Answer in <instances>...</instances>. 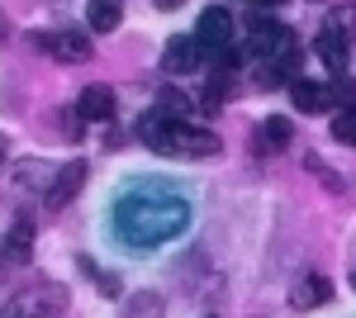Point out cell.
Wrapping results in <instances>:
<instances>
[{
	"mask_svg": "<svg viewBox=\"0 0 356 318\" xmlns=\"http://www.w3.org/2000/svg\"><path fill=\"white\" fill-rule=\"evenodd\" d=\"M76 109L86 114V124H110L114 119V90L110 86H86Z\"/></svg>",
	"mask_w": 356,
	"mask_h": 318,
	"instance_id": "cell-10",
	"label": "cell"
},
{
	"mask_svg": "<svg viewBox=\"0 0 356 318\" xmlns=\"http://www.w3.org/2000/svg\"><path fill=\"white\" fill-rule=\"evenodd\" d=\"M352 285H356V271H352Z\"/></svg>",
	"mask_w": 356,
	"mask_h": 318,
	"instance_id": "cell-22",
	"label": "cell"
},
{
	"mask_svg": "<svg viewBox=\"0 0 356 318\" xmlns=\"http://www.w3.org/2000/svg\"><path fill=\"white\" fill-rule=\"evenodd\" d=\"M114 223H119V238L134 242V247H152L166 242L181 223H186V205L171 200V195H152V190H134L114 205Z\"/></svg>",
	"mask_w": 356,
	"mask_h": 318,
	"instance_id": "cell-1",
	"label": "cell"
},
{
	"mask_svg": "<svg viewBox=\"0 0 356 318\" xmlns=\"http://www.w3.org/2000/svg\"><path fill=\"white\" fill-rule=\"evenodd\" d=\"M332 294V285H328V276H304L300 285L290 290V304L300 309V314H309V309H318L323 299Z\"/></svg>",
	"mask_w": 356,
	"mask_h": 318,
	"instance_id": "cell-11",
	"label": "cell"
},
{
	"mask_svg": "<svg viewBox=\"0 0 356 318\" xmlns=\"http://www.w3.org/2000/svg\"><path fill=\"white\" fill-rule=\"evenodd\" d=\"M204 62V43L195 38V33H181V38H171L162 53V67L171 72V77H186V72H195Z\"/></svg>",
	"mask_w": 356,
	"mask_h": 318,
	"instance_id": "cell-6",
	"label": "cell"
},
{
	"mask_svg": "<svg viewBox=\"0 0 356 318\" xmlns=\"http://www.w3.org/2000/svg\"><path fill=\"white\" fill-rule=\"evenodd\" d=\"M119 318H166V304H162V294H152V290H138L129 304H124V314Z\"/></svg>",
	"mask_w": 356,
	"mask_h": 318,
	"instance_id": "cell-14",
	"label": "cell"
},
{
	"mask_svg": "<svg viewBox=\"0 0 356 318\" xmlns=\"http://www.w3.org/2000/svg\"><path fill=\"white\" fill-rule=\"evenodd\" d=\"M157 5H162V10H176V5H181V0H157Z\"/></svg>",
	"mask_w": 356,
	"mask_h": 318,
	"instance_id": "cell-20",
	"label": "cell"
},
{
	"mask_svg": "<svg viewBox=\"0 0 356 318\" xmlns=\"http://www.w3.org/2000/svg\"><path fill=\"white\" fill-rule=\"evenodd\" d=\"M29 247H33V223L29 218H15L10 223V238H5V262H24Z\"/></svg>",
	"mask_w": 356,
	"mask_h": 318,
	"instance_id": "cell-13",
	"label": "cell"
},
{
	"mask_svg": "<svg viewBox=\"0 0 356 318\" xmlns=\"http://www.w3.org/2000/svg\"><path fill=\"white\" fill-rule=\"evenodd\" d=\"M290 100H295L300 114H323V105L332 100V90L323 86V81H314V77H295L290 81Z\"/></svg>",
	"mask_w": 356,
	"mask_h": 318,
	"instance_id": "cell-9",
	"label": "cell"
},
{
	"mask_svg": "<svg viewBox=\"0 0 356 318\" xmlns=\"http://www.w3.org/2000/svg\"><path fill=\"white\" fill-rule=\"evenodd\" d=\"M33 43L48 57H57V62H86L90 57V38L72 33V29H62V33H33Z\"/></svg>",
	"mask_w": 356,
	"mask_h": 318,
	"instance_id": "cell-5",
	"label": "cell"
},
{
	"mask_svg": "<svg viewBox=\"0 0 356 318\" xmlns=\"http://www.w3.org/2000/svg\"><path fill=\"white\" fill-rule=\"evenodd\" d=\"M86 171H90V166H86L81 157H76V161H67V166L57 171V176H53V186H48V195H43V200H48V209H67V205L76 200V190L86 186Z\"/></svg>",
	"mask_w": 356,
	"mask_h": 318,
	"instance_id": "cell-7",
	"label": "cell"
},
{
	"mask_svg": "<svg viewBox=\"0 0 356 318\" xmlns=\"http://www.w3.org/2000/svg\"><path fill=\"white\" fill-rule=\"evenodd\" d=\"M195 38L204 43V53H219V48H233V15L223 5H209L195 24Z\"/></svg>",
	"mask_w": 356,
	"mask_h": 318,
	"instance_id": "cell-4",
	"label": "cell"
},
{
	"mask_svg": "<svg viewBox=\"0 0 356 318\" xmlns=\"http://www.w3.org/2000/svg\"><path fill=\"white\" fill-rule=\"evenodd\" d=\"M57 124H62V138H81L86 114H81V109H57Z\"/></svg>",
	"mask_w": 356,
	"mask_h": 318,
	"instance_id": "cell-19",
	"label": "cell"
},
{
	"mask_svg": "<svg viewBox=\"0 0 356 318\" xmlns=\"http://www.w3.org/2000/svg\"><path fill=\"white\" fill-rule=\"evenodd\" d=\"M314 53L323 57V67H332V72L342 77V72H347V57H352V33H342V29H328V24H323L318 43H314Z\"/></svg>",
	"mask_w": 356,
	"mask_h": 318,
	"instance_id": "cell-8",
	"label": "cell"
},
{
	"mask_svg": "<svg viewBox=\"0 0 356 318\" xmlns=\"http://www.w3.org/2000/svg\"><path fill=\"white\" fill-rule=\"evenodd\" d=\"M295 138V129H290V119L285 114H271L266 124H261V148L266 152H285V143Z\"/></svg>",
	"mask_w": 356,
	"mask_h": 318,
	"instance_id": "cell-15",
	"label": "cell"
},
{
	"mask_svg": "<svg viewBox=\"0 0 356 318\" xmlns=\"http://www.w3.org/2000/svg\"><path fill=\"white\" fill-rule=\"evenodd\" d=\"M157 109H162V114H171V119H186L195 105H191V95H181L176 86H166L162 95H157Z\"/></svg>",
	"mask_w": 356,
	"mask_h": 318,
	"instance_id": "cell-16",
	"label": "cell"
},
{
	"mask_svg": "<svg viewBox=\"0 0 356 318\" xmlns=\"http://www.w3.org/2000/svg\"><path fill=\"white\" fill-rule=\"evenodd\" d=\"M204 318H214V314H204Z\"/></svg>",
	"mask_w": 356,
	"mask_h": 318,
	"instance_id": "cell-23",
	"label": "cell"
},
{
	"mask_svg": "<svg viewBox=\"0 0 356 318\" xmlns=\"http://www.w3.org/2000/svg\"><path fill=\"white\" fill-rule=\"evenodd\" d=\"M332 100H337V109H356V81L337 77L332 81Z\"/></svg>",
	"mask_w": 356,
	"mask_h": 318,
	"instance_id": "cell-18",
	"label": "cell"
},
{
	"mask_svg": "<svg viewBox=\"0 0 356 318\" xmlns=\"http://www.w3.org/2000/svg\"><path fill=\"white\" fill-rule=\"evenodd\" d=\"M252 5H275V0H252Z\"/></svg>",
	"mask_w": 356,
	"mask_h": 318,
	"instance_id": "cell-21",
	"label": "cell"
},
{
	"mask_svg": "<svg viewBox=\"0 0 356 318\" xmlns=\"http://www.w3.org/2000/svg\"><path fill=\"white\" fill-rule=\"evenodd\" d=\"M332 138L347 143V148H356V109H337V114H332Z\"/></svg>",
	"mask_w": 356,
	"mask_h": 318,
	"instance_id": "cell-17",
	"label": "cell"
},
{
	"mask_svg": "<svg viewBox=\"0 0 356 318\" xmlns=\"http://www.w3.org/2000/svg\"><path fill=\"white\" fill-rule=\"evenodd\" d=\"M138 138L147 148L166 152V157H214L219 152V133L214 129H195L191 119H171L162 109H147L138 119Z\"/></svg>",
	"mask_w": 356,
	"mask_h": 318,
	"instance_id": "cell-2",
	"label": "cell"
},
{
	"mask_svg": "<svg viewBox=\"0 0 356 318\" xmlns=\"http://www.w3.org/2000/svg\"><path fill=\"white\" fill-rule=\"evenodd\" d=\"M119 19H124V0H90V10H86V24L95 29V33L119 29Z\"/></svg>",
	"mask_w": 356,
	"mask_h": 318,
	"instance_id": "cell-12",
	"label": "cell"
},
{
	"mask_svg": "<svg viewBox=\"0 0 356 318\" xmlns=\"http://www.w3.org/2000/svg\"><path fill=\"white\" fill-rule=\"evenodd\" d=\"M62 309H67V290L57 280H33L19 294H10L5 318H57Z\"/></svg>",
	"mask_w": 356,
	"mask_h": 318,
	"instance_id": "cell-3",
	"label": "cell"
}]
</instances>
